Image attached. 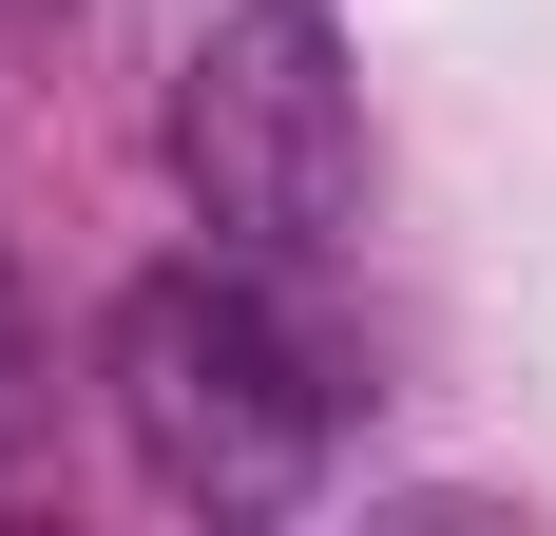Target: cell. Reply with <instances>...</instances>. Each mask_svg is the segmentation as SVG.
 Returning a JSON list of instances; mask_svg holds the SVG:
<instances>
[{
	"label": "cell",
	"mask_w": 556,
	"mask_h": 536,
	"mask_svg": "<svg viewBox=\"0 0 556 536\" xmlns=\"http://www.w3.org/2000/svg\"><path fill=\"white\" fill-rule=\"evenodd\" d=\"M115 422H135L154 498H192V518H269L327 480V365L230 268H154L115 307Z\"/></svg>",
	"instance_id": "cell-1"
},
{
	"label": "cell",
	"mask_w": 556,
	"mask_h": 536,
	"mask_svg": "<svg viewBox=\"0 0 556 536\" xmlns=\"http://www.w3.org/2000/svg\"><path fill=\"white\" fill-rule=\"evenodd\" d=\"M173 154H192L230 250H269V268L345 250V212H365V97H345L327 0H230L212 39L173 58Z\"/></svg>",
	"instance_id": "cell-2"
}]
</instances>
